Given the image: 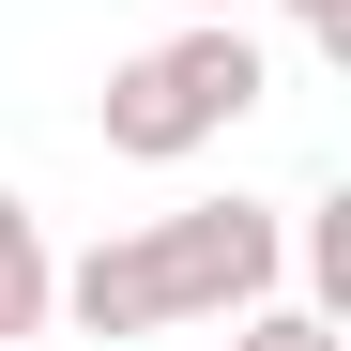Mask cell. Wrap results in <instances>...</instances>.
I'll return each mask as SVG.
<instances>
[{"instance_id":"8992f818","label":"cell","mask_w":351,"mask_h":351,"mask_svg":"<svg viewBox=\"0 0 351 351\" xmlns=\"http://www.w3.org/2000/svg\"><path fill=\"white\" fill-rule=\"evenodd\" d=\"M290 31H306V46H336V62H351V0H290Z\"/></svg>"},{"instance_id":"5b68a950","label":"cell","mask_w":351,"mask_h":351,"mask_svg":"<svg viewBox=\"0 0 351 351\" xmlns=\"http://www.w3.org/2000/svg\"><path fill=\"white\" fill-rule=\"evenodd\" d=\"M229 351H351V321H321L306 290H260V306L229 321Z\"/></svg>"},{"instance_id":"6da1fadb","label":"cell","mask_w":351,"mask_h":351,"mask_svg":"<svg viewBox=\"0 0 351 351\" xmlns=\"http://www.w3.org/2000/svg\"><path fill=\"white\" fill-rule=\"evenodd\" d=\"M275 275H290V214H275V199H184V214L123 229V245L62 260V306H46V321H77V336H168V321H245V306H260Z\"/></svg>"},{"instance_id":"3957f363","label":"cell","mask_w":351,"mask_h":351,"mask_svg":"<svg viewBox=\"0 0 351 351\" xmlns=\"http://www.w3.org/2000/svg\"><path fill=\"white\" fill-rule=\"evenodd\" d=\"M46 306H62V245H46V214L0 184V351L46 336Z\"/></svg>"},{"instance_id":"52a82bcc","label":"cell","mask_w":351,"mask_h":351,"mask_svg":"<svg viewBox=\"0 0 351 351\" xmlns=\"http://www.w3.org/2000/svg\"><path fill=\"white\" fill-rule=\"evenodd\" d=\"M184 16H245V0H184Z\"/></svg>"},{"instance_id":"277c9868","label":"cell","mask_w":351,"mask_h":351,"mask_svg":"<svg viewBox=\"0 0 351 351\" xmlns=\"http://www.w3.org/2000/svg\"><path fill=\"white\" fill-rule=\"evenodd\" d=\"M290 275H306L321 321H351V184H321L306 214H290Z\"/></svg>"},{"instance_id":"7a4b0ae2","label":"cell","mask_w":351,"mask_h":351,"mask_svg":"<svg viewBox=\"0 0 351 351\" xmlns=\"http://www.w3.org/2000/svg\"><path fill=\"white\" fill-rule=\"evenodd\" d=\"M260 92H275L260 31H245V16H184L168 46L107 62V92H92V138L123 153V168H184L199 138H229V123H245Z\"/></svg>"}]
</instances>
